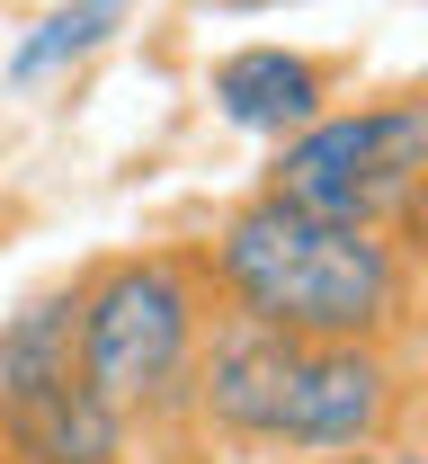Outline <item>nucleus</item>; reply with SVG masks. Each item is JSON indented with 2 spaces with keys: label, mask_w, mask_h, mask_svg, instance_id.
Wrapping results in <instances>:
<instances>
[{
  "label": "nucleus",
  "mask_w": 428,
  "mask_h": 464,
  "mask_svg": "<svg viewBox=\"0 0 428 464\" xmlns=\"http://www.w3.org/2000/svg\"><path fill=\"white\" fill-rule=\"evenodd\" d=\"M0 464H9V456H0Z\"/></svg>",
  "instance_id": "10"
},
{
  "label": "nucleus",
  "mask_w": 428,
  "mask_h": 464,
  "mask_svg": "<svg viewBox=\"0 0 428 464\" xmlns=\"http://www.w3.org/2000/svg\"><path fill=\"white\" fill-rule=\"evenodd\" d=\"M214 286L196 268V250H117V259H90L71 277V357H81V384L125 420V438L152 464H196L187 447V375H196V348L214 331Z\"/></svg>",
  "instance_id": "3"
},
{
  "label": "nucleus",
  "mask_w": 428,
  "mask_h": 464,
  "mask_svg": "<svg viewBox=\"0 0 428 464\" xmlns=\"http://www.w3.org/2000/svg\"><path fill=\"white\" fill-rule=\"evenodd\" d=\"M384 438H420V340H295L214 313L187 375L196 464L339 456Z\"/></svg>",
  "instance_id": "1"
},
{
  "label": "nucleus",
  "mask_w": 428,
  "mask_h": 464,
  "mask_svg": "<svg viewBox=\"0 0 428 464\" xmlns=\"http://www.w3.org/2000/svg\"><path fill=\"white\" fill-rule=\"evenodd\" d=\"M117 18H125V0H62L54 18L9 54V81H45V72H62V63H81L90 45H108Z\"/></svg>",
  "instance_id": "7"
},
{
  "label": "nucleus",
  "mask_w": 428,
  "mask_h": 464,
  "mask_svg": "<svg viewBox=\"0 0 428 464\" xmlns=\"http://www.w3.org/2000/svg\"><path fill=\"white\" fill-rule=\"evenodd\" d=\"M224 9H277V0H224Z\"/></svg>",
  "instance_id": "9"
},
{
  "label": "nucleus",
  "mask_w": 428,
  "mask_h": 464,
  "mask_svg": "<svg viewBox=\"0 0 428 464\" xmlns=\"http://www.w3.org/2000/svg\"><path fill=\"white\" fill-rule=\"evenodd\" d=\"M214 108L233 116L242 134H295L304 116H321L330 99V63L312 54H286V45H242V54L214 63Z\"/></svg>",
  "instance_id": "5"
},
{
  "label": "nucleus",
  "mask_w": 428,
  "mask_h": 464,
  "mask_svg": "<svg viewBox=\"0 0 428 464\" xmlns=\"http://www.w3.org/2000/svg\"><path fill=\"white\" fill-rule=\"evenodd\" d=\"M224 313L295 340H420V250L375 224H339L286 197H242L187 241Z\"/></svg>",
  "instance_id": "2"
},
{
  "label": "nucleus",
  "mask_w": 428,
  "mask_h": 464,
  "mask_svg": "<svg viewBox=\"0 0 428 464\" xmlns=\"http://www.w3.org/2000/svg\"><path fill=\"white\" fill-rule=\"evenodd\" d=\"M71 375H81V357H71V277H54L0 322V420L27 411L36 393H54V384H71Z\"/></svg>",
  "instance_id": "6"
},
{
  "label": "nucleus",
  "mask_w": 428,
  "mask_h": 464,
  "mask_svg": "<svg viewBox=\"0 0 428 464\" xmlns=\"http://www.w3.org/2000/svg\"><path fill=\"white\" fill-rule=\"evenodd\" d=\"M268 464H428L420 438H384V447H339V456H268Z\"/></svg>",
  "instance_id": "8"
},
{
  "label": "nucleus",
  "mask_w": 428,
  "mask_h": 464,
  "mask_svg": "<svg viewBox=\"0 0 428 464\" xmlns=\"http://www.w3.org/2000/svg\"><path fill=\"white\" fill-rule=\"evenodd\" d=\"M268 197L375 224L420 250V197H428V90H384L366 108H321L295 134H277V161L259 179Z\"/></svg>",
  "instance_id": "4"
}]
</instances>
